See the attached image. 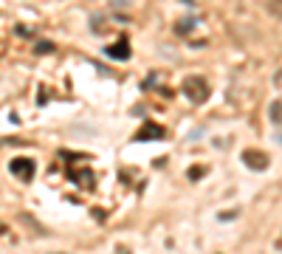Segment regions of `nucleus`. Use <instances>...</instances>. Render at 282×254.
<instances>
[{"label":"nucleus","mask_w":282,"mask_h":254,"mask_svg":"<svg viewBox=\"0 0 282 254\" xmlns=\"http://www.w3.org/2000/svg\"><path fill=\"white\" fill-rule=\"evenodd\" d=\"M167 133H164V127H158V125H144V130H138L135 133V139L138 141H147V139H164Z\"/></svg>","instance_id":"4"},{"label":"nucleus","mask_w":282,"mask_h":254,"mask_svg":"<svg viewBox=\"0 0 282 254\" xmlns=\"http://www.w3.org/2000/svg\"><path fill=\"white\" fill-rule=\"evenodd\" d=\"M201 173H203L201 167H192V170H189V175H192V178H201Z\"/></svg>","instance_id":"7"},{"label":"nucleus","mask_w":282,"mask_h":254,"mask_svg":"<svg viewBox=\"0 0 282 254\" xmlns=\"http://www.w3.org/2000/svg\"><path fill=\"white\" fill-rule=\"evenodd\" d=\"M9 170L17 178H23V181H31L34 178V161L31 158H14V161L9 164Z\"/></svg>","instance_id":"3"},{"label":"nucleus","mask_w":282,"mask_h":254,"mask_svg":"<svg viewBox=\"0 0 282 254\" xmlns=\"http://www.w3.org/2000/svg\"><path fill=\"white\" fill-rule=\"evenodd\" d=\"M180 91H183V96H186L189 102L201 104L209 99V82L203 79V76H186L183 85H180Z\"/></svg>","instance_id":"1"},{"label":"nucleus","mask_w":282,"mask_h":254,"mask_svg":"<svg viewBox=\"0 0 282 254\" xmlns=\"http://www.w3.org/2000/svg\"><path fill=\"white\" fill-rule=\"evenodd\" d=\"M268 116H271V122H274V125H282V102H271Z\"/></svg>","instance_id":"6"},{"label":"nucleus","mask_w":282,"mask_h":254,"mask_svg":"<svg viewBox=\"0 0 282 254\" xmlns=\"http://www.w3.org/2000/svg\"><path fill=\"white\" fill-rule=\"evenodd\" d=\"M127 54H130V46H127V40H119L116 46L107 48V57H116V59H127Z\"/></svg>","instance_id":"5"},{"label":"nucleus","mask_w":282,"mask_h":254,"mask_svg":"<svg viewBox=\"0 0 282 254\" xmlns=\"http://www.w3.org/2000/svg\"><path fill=\"white\" fill-rule=\"evenodd\" d=\"M243 161H246L248 170H254V173H262L265 167H268V155L262 150H246L243 152Z\"/></svg>","instance_id":"2"}]
</instances>
